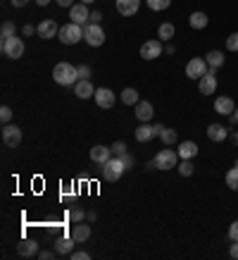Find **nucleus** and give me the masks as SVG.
Listing matches in <instances>:
<instances>
[{
    "label": "nucleus",
    "mask_w": 238,
    "mask_h": 260,
    "mask_svg": "<svg viewBox=\"0 0 238 260\" xmlns=\"http://www.w3.org/2000/svg\"><path fill=\"white\" fill-rule=\"evenodd\" d=\"M145 167H148V170H160V172H167V170H172V167H179V151H172V148L167 146L164 151L155 153V158H152Z\"/></svg>",
    "instance_id": "nucleus-1"
},
{
    "label": "nucleus",
    "mask_w": 238,
    "mask_h": 260,
    "mask_svg": "<svg viewBox=\"0 0 238 260\" xmlns=\"http://www.w3.org/2000/svg\"><path fill=\"white\" fill-rule=\"evenodd\" d=\"M53 79L60 86H74L79 81V69L72 62H57L53 69Z\"/></svg>",
    "instance_id": "nucleus-2"
},
{
    "label": "nucleus",
    "mask_w": 238,
    "mask_h": 260,
    "mask_svg": "<svg viewBox=\"0 0 238 260\" xmlns=\"http://www.w3.org/2000/svg\"><path fill=\"white\" fill-rule=\"evenodd\" d=\"M100 172H103V179L105 182H119L121 174L126 172V165L121 163V158H110L105 165H100Z\"/></svg>",
    "instance_id": "nucleus-3"
},
{
    "label": "nucleus",
    "mask_w": 238,
    "mask_h": 260,
    "mask_svg": "<svg viewBox=\"0 0 238 260\" xmlns=\"http://www.w3.org/2000/svg\"><path fill=\"white\" fill-rule=\"evenodd\" d=\"M57 38L65 45H76L79 41H84V26H81V24H74V22L65 24V26H60Z\"/></svg>",
    "instance_id": "nucleus-4"
},
{
    "label": "nucleus",
    "mask_w": 238,
    "mask_h": 260,
    "mask_svg": "<svg viewBox=\"0 0 238 260\" xmlns=\"http://www.w3.org/2000/svg\"><path fill=\"white\" fill-rule=\"evenodd\" d=\"M0 50H2V55H5V57H10V60H19V57L24 55V41H22V38H17V36L2 38Z\"/></svg>",
    "instance_id": "nucleus-5"
},
{
    "label": "nucleus",
    "mask_w": 238,
    "mask_h": 260,
    "mask_svg": "<svg viewBox=\"0 0 238 260\" xmlns=\"http://www.w3.org/2000/svg\"><path fill=\"white\" fill-rule=\"evenodd\" d=\"M84 41H86L91 48H100V45L105 43V31H103V26L100 24H88L84 26Z\"/></svg>",
    "instance_id": "nucleus-6"
},
{
    "label": "nucleus",
    "mask_w": 238,
    "mask_h": 260,
    "mask_svg": "<svg viewBox=\"0 0 238 260\" xmlns=\"http://www.w3.org/2000/svg\"><path fill=\"white\" fill-rule=\"evenodd\" d=\"M198 88H200L203 96H212V93L217 91V69L215 67H210L207 74L198 79Z\"/></svg>",
    "instance_id": "nucleus-7"
},
{
    "label": "nucleus",
    "mask_w": 238,
    "mask_h": 260,
    "mask_svg": "<svg viewBox=\"0 0 238 260\" xmlns=\"http://www.w3.org/2000/svg\"><path fill=\"white\" fill-rule=\"evenodd\" d=\"M2 143L7 148H17L22 143V129L17 124H5L2 127Z\"/></svg>",
    "instance_id": "nucleus-8"
},
{
    "label": "nucleus",
    "mask_w": 238,
    "mask_h": 260,
    "mask_svg": "<svg viewBox=\"0 0 238 260\" xmlns=\"http://www.w3.org/2000/svg\"><path fill=\"white\" fill-rule=\"evenodd\" d=\"M207 60H203V57H191L188 60V65H186V76L188 79H200V76L207 74Z\"/></svg>",
    "instance_id": "nucleus-9"
},
{
    "label": "nucleus",
    "mask_w": 238,
    "mask_h": 260,
    "mask_svg": "<svg viewBox=\"0 0 238 260\" xmlns=\"http://www.w3.org/2000/svg\"><path fill=\"white\" fill-rule=\"evenodd\" d=\"M162 41L160 38H150V41H145L141 45V57L143 60H157L160 55H162Z\"/></svg>",
    "instance_id": "nucleus-10"
},
{
    "label": "nucleus",
    "mask_w": 238,
    "mask_h": 260,
    "mask_svg": "<svg viewBox=\"0 0 238 260\" xmlns=\"http://www.w3.org/2000/svg\"><path fill=\"white\" fill-rule=\"evenodd\" d=\"M69 19L74 24H84L91 22V14H88V7H86V2H74L72 7H69Z\"/></svg>",
    "instance_id": "nucleus-11"
},
{
    "label": "nucleus",
    "mask_w": 238,
    "mask_h": 260,
    "mask_svg": "<svg viewBox=\"0 0 238 260\" xmlns=\"http://www.w3.org/2000/svg\"><path fill=\"white\" fill-rule=\"evenodd\" d=\"M96 105L103 110H110L115 103H117V96L112 93V88H96Z\"/></svg>",
    "instance_id": "nucleus-12"
},
{
    "label": "nucleus",
    "mask_w": 238,
    "mask_h": 260,
    "mask_svg": "<svg viewBox=\"0 0 238 260\" xmlns=\"http://www.w3.org/2000/svg\"><path fill=\"white\" fill-rule=\"evenodd\" d=\"M36 29H38L36 33H38L43 41H50L53 36H57V33H60V26H57V22H55V19H43V22L38 24Z\"/></svg>",
    "instance_id": "nucleus-13"
},
{
    "label": "nucleus",
    "mask_w": 238,
    "mask_h": 260,
    "mask_svg": "<svg viewBox=\"0 0 238 260\" xmlns=\"http://www.w3.org/2000/svg\"><path fill=\"white\" fill-rule=\"evenodd\" d=\"M74 96L81 98V100L96 96V88H93V84H91V79H79V81H76L74 84Z\"/></svg>",
    "instance_id": "nucleus-14"
},
{
    "label": "nucleus",
    "mask_w": 238,
    "mask_h": 260,
    "mask_svg": "<svg viewBox=\"0 0 238 260\" xmlns=\"http://www.w3.org/2000/svg\"><path fill=\"white\" fill-rule=\"evenodd\" d=\"M133 136H136V141H138V143H148V141H152V139L157 136V131H155V127H152V124H148V122H141V127L133 131Z\"/></svg>",
    "instance_id": "nucleus-15"
},
{
    "label": "nucleus",
    "mask_w": 238,
    "mask_h": 260,
    "mask_svg": "<svg viewBox=\"0 0 238 260\" xmlns=\"http://www.w3.org/2000/svg\"><path fill=\"white\" fill-rule=\"evenodd\" d=\"M229 134H231V131H229L224 124H217V122L207 127V139H210V141H215V143H222L224 139H229Z\"/></svg>",
    "instance_id": "nucleus-16"
},
{
    "label": "nucleus",
    "mask_w": 238,
    "mask_h": 260,
    "mask_svg": "<svg viewBox=\"0 0 238 260\" xmlns=\"http://www.w3.org/2000/svg\"><path fill=\"white\" fill-rule=\"evenodd\" d=\"M141 7V0H117V12L121 17H133Z\"/></svg>",
    "instance_id": "nucleus-17"
},
{
    "label": "nucleus",
    "mask_w": 238,
    "mask_h": 260,
    "mask_svg": "<svg viewBox=\"0 0 238 260\" xmlns=\"http://www.w3.org/2000/svg\"><path fill=\"white\" fill-rule=\"evenodd\" d=\"M234 110H236V103H234L229 96H219L215 100V112L217 115H234Z\"/></svg>",
    "instance_id": "nucleus-18"
},
{
    "label": "nucleus",
    "mask_w": 238,
    "mask_h": 260,
    "mask_svg": "<svg viewBox=\"0 0 238 260\" xmlns=\"http://www.w3.org/2000/svg\"><path fill=\"white\" fill-rule=\"evenodd\" d=\"M133 108H136V117L141 119V122H150L152 115H155V110H152V105L148 100H138Z\"/></svg>",
    "instance_id": "nucleus-19"
},
{
    "label": "nucleus",
    "mask_w": 238,
    "mask_h": 260,
    "mask_svg": "<svg viewBox=\"0 0 238 260\" xmlns=\"http://www.w3.org/2000/svg\"><path fill=\"white\" fill-rule=\"evenodd\" d=\"M17 253H19L22 258H33V256H38V244L31 241V239H24V241H19Z\"/></svg>",
    "instance_id": "nucleus-20"
},
{
    "label": "nucleus",
    "mask_w": 238,
    "mask_h": 260,
    "mask_svg": "<svg viewBox=\"0 0 238 260\" xmlns=\"http://www.w3.org/2000/svg\"><path fill=\"white\" fill-rule=\"evenodd\" d=\"M198 155V143L195 141H181L179 143V158L181 160H193Z\"/></svg>",
    "instance_id": "nucleus-21"
},
{
    "label": "nucleus",
    "mask_w": 238,
    "mask_h": 260,
    "mask_svg": "<svg viewBox=\"0 0 238 260\" xmlns=\"http://www.w3.org/2000/svg\"><path fill=\"white\" fill-rule=\"evenodd\" d=\"M110 153H112V151H110L108 146H93V148H91V160L98 163V165H105L110 158H112Z\"/></svg>",
    "instance_id": "nucleus-22"
},
{
    "label": "nucleus",
    "mask_w": 238,
    "mask_h": 260,
    "mask_svg": "<svg viewBox=\"0 0 238 260\" xmlns=\"http://www.w3.org/2000/svg\"><path fill=\"white\" fill-rule=\"evenodd\" d=\"M72 237H74L76 244H84V241H88V239H91V227H88V225H84V222H76L74 229H72Z\"/></svg>",
    "instance_id": "nucleus-23"
},
{
    "label": "nucleus",
    "mask_w": 238,
    "mask_h": 260,
    "mask_svg": "<svg viewBox=\"0 0 238 260\" xmlns=\"http://www.w3.org/2000/svg\"><path fill=\"white\" fill-rule=\"evenodd\" d=\"M74 237H60L55 239V249H57V253L60 256H67V253H72V249H74Z\"/></svg>",
    "instance_id": "nucleus-24"
},
{
    "label": "nucleus",
    "mask_w": 238,
    "mask_h": 260,
    "mask_svg": "<svg viewBox=\"0 0 238 260\" xmlns=\"http://www.w3.org/2000/svg\"><path fill=\"white\" fill-rule=\"evenodd\" d=\"M207 14L205 12H193L191 17H188V24H191V29H205L207 26Z\"/></svg>",
    "instance_id": "nucleus-25"
},
{
    "label": "nucleus",
    "mask_w": 238,
    "mask_h": 260,
    "mask_svg": "<svg viewBox=\"0 0 238 260\" xmlns=\"http://www.w3.org/2000/svg\"><path fill=\"white\" fill-rule=\"evenodd\" d=\"M207 65L215 67V69H219V67H224V53L222 50H210V53L205 55Z\"/></svg>",
    "instance_id": "nucleus-26"
},
{
    "label": "nucleus",
    "mask_w": 238,
    "mask_h": 260,
    "mask_svg": "<svg viewBox=\"0 0 238 260\" xmlns=\"http://www.w3.org/2000/svg\"><path fill=\"white\" fill-rule=\"evenodd\" d=\"M174 33H176V29H174V24L164 22V24H160V29H157V38H160V41H172V38H174Z\"/></svg>",
    "instance_id": "nucleus-27"
},
{
    "label": "nucleus",
    "mask_w": 238,
    "mask_h": 260,
    "mask_svg": "<svg viewBox=\"0 0 238 260\" xmlns=\"http://www.w3.org/2000/svg\"><path fill=\"white\" fill-rule=\"evenodd\" d=\"M119 98H121V103H124V105H136V103L141 100V98H138V91H136V88H124Z\"/></svg>",
    "instance_id": "nucleus-28"
},
{
    "label": "nucleus",
    "mask_w": 238,
    "mask_h": 260,
    "mask_svg": "<svg viewBox=\"0 0 238 260\" xmlns=\"http://www.w3.org/2000/svg\"><path fill=\"white\" fill-rule=\"evenodd\" d=\"M160 139H162L164 146H172V143L179 141V134H176V129H169V127H164V131L160 134Z\"/></svg>",
    "instance_id": "nucleus-29"
},
{
    "label": "nucleus",
    "mask_w": 238,
    "mask_h": 260,
    "mask_svg": "<svg viewBox=\"0 0 238 260\" xmlns=\"http://www.w3.org/2000/svg\"><path fill=\"white\" fill-rule=\"evenodd\" d=\"M224 182H227V186L231 189V191H238V167L229 170L227 177H224Z\"/></svg>",
    "instance_id": "nucleus-30"
},
{
    "label": "nucleus",
    "mask_w": 238,
    "mask_h": 260,
    "mask_svg": "<svg viewBox=\"0 0 238 260\" xmlns=\"http://www.w3.org/2000/svg\"><path fill=\"white\" fill-rule=\"evenodd\" d=\"M10 36H17V26L12 22H2V26H0V38H10Z\"/></svg>",
    "instance_id": "nucleus-31"
},
{
    "label": "nucleus",
    "mask_w": 238,
    "mask_h": 260,
    "mask_svg": "<svg viewBox=\"0 0 238 260\" xmlns=\"http://www.w3.org/2000/svg\"><path fill=\"white\" fill-rule=\"evenodd\" d=\"M169 5H172V0H148V7H150V10H155V12L167 10Z\"/></svg>",
    "instance_id": "nucleus-32"
},
{
    "label": "nucleus",
    "mask_w": 238,
    "mask_h": 260,
    "mask_svg": "<svg viewBox=\"0 0 238 260\" xmlns=\"http://www.w3.org/2000/svg\"><path fill=\"white\" fill-rule=\"evenodd\" d=\"M193 172H195V167L191 160H181V163H179V174H181V177H191Z\"/></svg>",
    "instance_id": "nucleus-33"
},
{
    "label": "nucleus",
    "mask_w": 238,
    "mask_h": 260,
    "mask_svg": "<svg viewBox=\"0 0 238 260\" xmlns=\"http://www.w3.org/2000/svg\"><path fill=\"white\" fill-rule=\"evenodd\" d=\"M69 220H72V222H84V220H86V213H84V210H81V208H72V210H69Z\"/></svg>",
    "instance_id": "nucleus-34"
},
{
    "label": "nucleus",
    "mask_w": 238,
    "mask_h": 260,
    "mask_svg": "<svg viewBox=\"0 0 238 260\" xmlns=\"http://www.w3.org/2000/svg\"><path fill=\"white\" fill-rule=\"evenodd\" d=\"M227 50L229 53H238V31L231 33V36L227 38Z\"/></svg>",
    "instance_id": "nucleus-35"
},
{
    "label": "nucleus",
    "mask_w": 238,
    "mask_h": 260,
    "mask_svg": "<svg viewBox=\"0 0 238 260\" xmlns=\"http://www.w3.org/2000/svg\"><path fill=\"white\" fill-rule=\"evenodd\" d=\"M110 151H112V153H115V155L119 158V155H124V153H126V143H124V141H115Z\"/></svg>",
    "instance_id": "nucleus-36"
},
{
    "label": "nucleus",
    "mask_w": 238,
    "mask_h": 260,
    "mask_svg": "<svg viewBox=\"0 0 238 260\" xmlns=\"http://www.w3.org/2000/svg\"><path fill=\"white\" fill-rule=\"evenodd\" d=\"M0 119H2V124H10V122H12V110L7 108V105H2V108H0Z\"/></svg>",
    "instance_id": "nucleus-37"
},
{
    "label": "nucleus",
    "mask_w": 238,
    "mask_h": 260,
    "mask_svg": "<svg viewBox=\"0 0 238 260\" xmlns=\"http://www.w3.org/2000/svg\"><path fill=\"white\" fill-rule=\"evenodd\" d=\"M229 239H231V241H238V220L231 222V227H229Z\"/></svg>",
    "instance_id": "nucleus-38"
},
{
    "label": "nucleus",
    "mask_w": 238,
    "mask_h": 260,
    "mask_svg": "<svg viewBox=\"0 0 238 260\" xmlns=\"http://www.w3.org/2000/svg\"><path fill=\"white\" fill-rule=\"evenodd\" d=\"M76 69H79V79H88L91 76V67L88 65H79Z\"/></svg>",
    "instance_id": "nucleus-39"
},
{
    "label": "nucleus",
    "mask_w": 238,
    "mask_h": 260,
    "mask_svg": "<svg viewBox=\"0 0 238 260\" xmlns=\"http://www.w3.org/2000/svg\"><path fill=\"white\" fill-rule=\"evenodd\" d=\"M119 158H121V163L126 165V170H131V167H133V155H129V151L124 153V155H119Z\"/></svg>",
    "instance_id": "nucleus-40"
},
{
    "label": "nucleus",
    "mask_w": 238,
    "mask_h": 260,
    "mask_svg": "<svg viewBox=\"0 0 238 260\" xmlns=\"http://www.w3.org/2000/svg\"><path fill=\"white\" fill-rule=\"evenodd\" d=\"M91 258V256H88L86 251H74V253H72V260H88Z\"/></svg>",
    "instance_id": "nucleus-41"
},
{
    "label": "nucleus",
    "mask_w": 238,
    "mask_h": 260,
    "mask_svg": "<svg viewBox=\"0 0 238 260\" xmlns=\"http://www.w3.org/2000/svg\"><path fill=\"white\" fill-rule=\"evenodd\" d=\"M229 256L234 260H238V241H231V249H229Z\"/></svg>",
    "instance_id": "nucleus-42"
},
{
    "label": "nucleus",
    "mask_w": 238,
    "mask_h": 260,
    "mask_svg": "<svg viewBox=\"0 0 238 260\" xmlns=\"http://www.w3.org/2000/svg\"><path fill=\"white\" fill-rule=\"evenodd\" d=\"M33 31H38V29H33V24H24V26H22V33H24V36H31Z\"/></svg>",
    "instance_id": "nucleus-43"
},
{
    "label": "nucleus",
    "mask_w": 238,
    "mask_h": 260,
    "mask_svg": "<svg viewBox=\"0 0 238 260\" xmlns=\"http://www.w3.org/2000/svg\"><path fill=\"white\" fill-rule=\"evenodd\" d=\"M100 19H103V14H100L98 10L91 12V22H93V24H100Z\"/></svg>",
    "instance_id": "nucleus-44"
},
{
    "label": "nucleus",
    "mask_w": 238,
    "mask_h": 260,
    "mask_svg": "<svg viewBox=\"0 0 238 260\" xmlns=\"http://www.w3.org/2000/svg\"><path fill=\"white\" fill-rule=\"evenodd\" d=\"M55 2H57L60 7H72V5H74V0H55Z\"/></svg>",
    "instance_id": "nucleus-45"
},
{
    "label": "nucleus",
    "mask_w": 238,
    "mask_h": 260,
    "mask_svg": "<svg viewBox=\"0 0 238 260\" xmlns=\"http://www.w3.org/2000/svg\"><path fill=\"white\" fill-rule=\"evenodd\" d=\"M38 258H41V260H50V258H53V253H50V251H41V253H38Z\"/></svg>",
    "instance_id": "nucleus-46"
},
{
    "label": "nucleus",
    "mask_w": 238,
    "mask_h": 260,
    "mask_svg": "<svg viewBox=\"0 0 238 260\" xmlns=\"http://www.w3.org/2000/svg\"><path fill=\"white\" fill-rule=\"evenodd\" d=\"M229 122H231V124H238V108L234 110V115H229Z\"/></svg>",
    "instance_id": "nucleus-47"
},
{
    "label": "nucleus",
    "mask_w": 238,
    "mask_h": 260,
    "mask_svg": "<svg viewBox=\"0 0 238 260\" xmlns=\"http://www.w3.org/2000/svg\"><path fill=\"white\" fill-rule=\"evenodd\" d=\"M26 2H29V0H12V5H14V7H24Z\"/></svg>",
    "instance_id": "nucleus-48"
},
{
    "label": "nucleus",
    "mask_w": 238,
    "mask_h": 260,
    "mask_svg": "<svg viewBox=\"0 0 238 260\" xmlns=\"http://www.w3.org/2000/svg\"><path fill=\"white\" fill-rule=\"evenodd\" d=\"M229 136H231V143H234V146H238V131H231Z\"/></svg>",
    "instance_id": "nucleus-49"
},
{
    "label": "nucleus",
    "mask_w": 238,
    "mask_h": 260,
    "mask_svg": "<svg viewBox=\"0 0 238 260\" xmlns=\"http://www.w3.org/2000/svg\"><path fill=\"white\" fill-rule=\"evenodd\" d=\"M176 53V45H172V43H167V55H174Z\"/></svg>",
    "instance_id": "nucleus-50"
},
{
    "label": "nucleus",
    "mask_w": 238,
    "mask_h": 260,
    "mask_svg": "<svg viewBox=\"0 0 238 260\" xmlns=\"http://www.w3.org/2000/svg\"><path fill=\"white\" fill-rule=\"evenodd\" d=\"M86 220H88V222H96L98 215H96V213H86Z\"/></svg>",
    "instance_id": "nucleus-51"
},
{
    "label": "nucleus",
    "mask_w": 238,
    "mask_h": 260,
    "mask_svg": "<svg viewBox=\"0 0 238 260\" xmlns=\"http://www.w3.org/2000/svg\"><path fill=\"white\" fill-rule=\"evenodd\" d=\"M152 127H155V131H157V136H160V134H162V131H164V127H162V124H152Z\"/></svg>",
    "instance_id": "nucleus-52"
},
{
    "label": "nucleus",
    "mask_w": 238,
    "mask_h": 260,
    "mask_svg": "<svg viewBox=\"0 0 238 260\" xmlns=\"http://www.w3.org/2000/svg\"><path fill=\"white\" fill-rule=\"evenodd\" d=\"M48 2H50V0H36V5H38V7H45Z\"/></svg>",
    "instance_id": "nucleus-53"
},
{
    "label": "nucleus",
    "mask_w": 238,
    "mask_h": 260,
    "mask_svg": "<svg viewBox=\"0 0 238 260\" xmlns=\"http://www.w3.org/2000/svg\"><path fill=\"white\" fill-rule=\"evenodd\" d=\"M79 2H86V5H88V2H93V0H79Z\"/></svg>",
    "instance_id": "nucleus-54"
},
{
    "label": "nucleus",
    "mask_w": 238,
    "mask_h": 260,
    "mask_svg": "<svg viewBox=\"0 0 238 260\" xmlns=\"http://www.w3.org/2000/svg\"><path fill=\"white\" fill-rule=\"evenodd\" d=\"M236 167H238V158H236Z\"/></svg>",
    "instance_id": "nucleus-55"
}]
</instances>
